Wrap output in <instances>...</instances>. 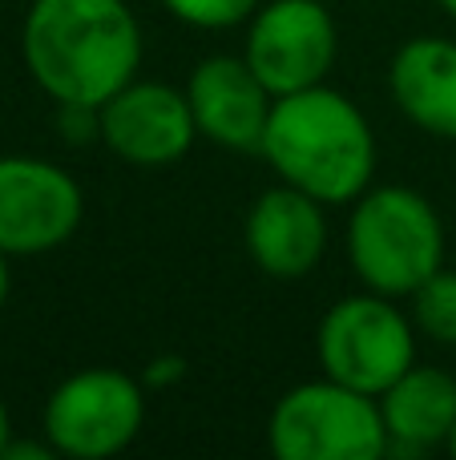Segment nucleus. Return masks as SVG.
Masks as SVG:
<instances>
[{"label":"nucleus","mask_w":456,"mask_h":460,"mask_svg":"<svg viewBox=\"0 0 456 460\" xmlns=\"http://www.w3.org/2000/svg\"><path fill=\"white\" fill-rule=\"evenodd\" d=\"M24 65L57 105L101 110L142 61V32L121 0H32Z\"/></svg>","instance_id":"1"},{"label":"nucleus","mask_w":456,"mask_h":460,"mask_svg":"<svg viewBox=\"0 0 456 460\" xmlns=\"http://www.w3.org/2000/svg\"><path fill=\"white\" fill-rule=\"evenodd\" d=\"M263 154L283 182L320 202H352L376 166V142L364 113L328 85L275 97Z\"/></svg>","instance_id":"2"},{"label":"nucleus","mask_w":456,"mask_h":460,"mask_svg":"<svg viewBox=\"0 0 456 460\" xmlns=\"http://www.w3.org/2000/svg\"><path fill=\"white\" fill-rule=\"evenodd\" d=\"M347 254L360 279L380 295H412L441 270L444 230L425 194L384 186L360 199L347 226Z\"/></svg>","instance_id":"3"},{"label":"nucleus","mask_w":456,"mask_h":460,"mask_svg":"<svg viewBox=\"0 0 456 460\" xmlns=\"http://www.w3.org/2000/svg\"><path fill=\"white\" fill-rule=\"evenodd\" d=\"M267 437L279 460H376L388 448V424L368 392L328 376L291 388L275 404Z\"/></svg>","instance_id":"4"},{"label":"nucleus","mask_w":456,"mask_h":460,"mask_svg":"<svg viewBox=\"0 0 456 460\" xmlns=\"http://www.w3.org/2000/svg\"><path fill=\"white\" fill-rule=\"evenodd\" d=\"M320 359L331 380L368 396H384L417 359L412 327L388 299L352 295L320 323Z\"/></svg>","instance_id":"5"},{"label":"nucleus","mask_w":456,"mask_h":460,"mask_svg":"<svg viewBox=\"0 0 456 460\" xmlns=\"http://www.w3.org/2000/svg\"><path fill=\"white\" fill-rule=\"evenodd\" d=\"M145 400L137 380L113 367L77 372L48 396L45 437L57 453L77 460L113 456L137 437Z\"/></svg>","instance_id":"6"},{"label":"nucleus","mask_w":456,"mask_h":460,"mask_svg":"<svg viewBox=\"0 0 456 460\" xmlns=\"http://www.w3.org/2000/svg\"><path fill=\"white\" fill-rule=\"evenodd\" d=\"M336 61V24L320 0H275L255 16L247 65L275 97L323 85Z\"/></svg>","instance_id":"7"},{"label":"nucleus","mask_w":456,"mask_h":460,"mask_svg":"<svg viewBox=\"0 0 456 460\" xmlns=\"http://www.w3.org/2000/svg\"><path fill=\"white\" fill-rule=\"evenodd\" d=\"M77 223L81 190L61 166L40 158H0V251H53Z\"/></svg>","instance_id":"8"},{"label":"nucleus","mask_w":456,"mask_h":460,"mask_svg":"<svg viewBox=\"0 0 456 460\" xmlns=\"http://www.w3.org/2000/svg\"><path fill=\"white\" fill-rule=\"evenodd\" d=\"M97 129L118 158L134 166H166L190 150L198 121L186 93L153 81H129L97 110Z\"/></svg>","instance_id":"9"},{"label":"nucleus","mask_w":456,"mask_h":460,"mask_svg":"<svg viewBox=\"0 0 456 460\" xmlns=\"http://www.w3.org/2000/svg\"><path fill=\"white\" fill-rule=\"evenodd\" d=\"M190 110L198 129L210 142L226 146V150H263V134L271 121V89L255 77L247 57H210L194 69L190 85Z\"/></svg>","instance_id":"10"},{"label":"nucleus","mask_w":456,"mask_h":460,"mask_svg":"<svg viewBox=\"0 0 456 460\" xmlns=\"http://www.w3.org/2000/svg\"><path fill=\"white\" fill-rule=\"evenodd\" d=\"M323 246H328V223L320 199L295 186L267 190L247 218L250 259L275 279H303L323 259Z\"/></svg>","instance_id":"11"},{"label":"nucleus","mask_w":456,"mask_h":460,"mask_svg":"<svg viewBox=\"0 0 456 460\" xmlns=\"http://www.w3.org/2000/svg\"><path fill=\"white\" fill-rule=\"evenodd\" d=\"M392 97L420 129L456 137V45L444 37H420L396 53Z\"/></svg>","instance_id":"12"},{"label":"nucleus","mask_w":456,"mask_h":460,"mask_svg":"<svg viewBox=\"0 0 456 460\" xmlns=\"http://www.w3.org/2000/svg\"><path fill=\"white\" fill-rule=\"evenodd\" d=\"M388 440L404 448H433L456 429V380L441 367L412 364L380 400Z\"/></svg>","instance_id":"13"},{"label":"nucleus","mask_w":456,"mask_h":460,"mask_svg":"<svg viewBox=\"0 0 456 460\" xmlns=\"http://www.w3.org/2000/svg\"><path fill=\"white\" fill-rule=\"evenodd\" d=\"M417 323L436 343H456V270H436L417 287Z\"/></svg>","instance_id":"14"},{"label":"nucleus","mask_w":456,"mask_h":460,"mask_svg":"<svg viewBox=\"0 0 456 460\" xmlns=\"http://www.w3.org/2000/svg\"><path fill=\"white\" fill-rule=\"evenodd\" d=\"M170 13L186 24H198V29H226V24H239L255 13L259 0H166Z\"/></svg>","instance_id":"15"},{"label":"nucleus","mask_w":456,"mask_h":460,"mask_svg":"<svg viewBox=\"0 0 456 460\" xmlns=\"http://www.w3.org/2000/svg\"><path fill=\"white\" fill-rule=\"evenodd\" d=\"M57 453V448L53 445H13V440H8V445H4V453H0V456H8V460H48V456H53Z\"/></svg>","instance_id":"16"},{"label":"nucleus","mask_w":456,"mask_h":460,"mask_svg":"<svg viewBox=\"0 0 456 460\" xmlns=\"http://www.w3.org/2000/svg\"><path fill=\"white\" fill-rule=\"evenodd\" d=\"M162 367H150V380L158 384V380H170V376H178L182 372V364H178V359H158Z\"/></svg>","instance_id":"17"},{"label":"nucleus","mask_w":456,"mask_h":460,"mask_svg":"<svg viewBox=\"0 0 456 460\" xmlns=\"http://www.w3.org/2000/svg\"><path fill=\"white\" fill-rule=\"evenodd\" d=\"M8 437H13V429H8V408H4V404H0V453H4Z\"/></svg>","instance_id":"18"},{"label":"nucleus","mask_w":456,"mask_h":460,"mask_svg":"<svg viewBox=\"0 0 456 460\" xmlns=\"http://www.w3.org/2000/svg\"><path fill=\"white\" fill-rule=\"evenodd\" d=\"M8 299V262H4V251H0V303Z\"/></svg>","instance_id":"19"},{"label":"nucleus","mask_w":456,"mask_h":460,"mask_svg":"<svg viewBox=\"0 0 456 460\" xmlns=\"http://www.w3.org/2000/svg\"><path fill=\"white\" fill-rule=\"evenodd\" d=\"M441 4H444V13L449 16H456V0H441Z\"/></svg>","instance_id":"20"},{"label":"nucleus","mask_w":456,"mask_h":460,"mask_svg":"<svg viewBox=\"0 0 456 460\" xmlns=\"http://www.w3.org/2000/svg\"><path fill=\"white\" fill-rule=\"evenodd\" d=\"M449 448H452V453H456V429H452V437H449Z\"/></svg>","instance_id":"21"}]
</instances>
